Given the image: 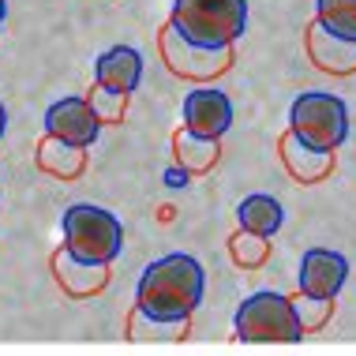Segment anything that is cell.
Wrapping results in <instances>:
<instances>
[{"label":"cell","instance_id":"d6986e66","mask_svg":"<svg viewBox=\"0 0 356 356\" xmlns=\"http://www.w3.org/2000/svg\"><path fill=\"white\" fill-rule=\"evenodd\" d=\"M229 255H233V263L244 266V270H259V266L270 259V236H259V233L240 229V233L229 236Z\"/></svg>","mask_w":356,"mask_h":356},{"label":"cell","instance_id":"ba28073f","mask_svg":"<svg viewBox=\"0 0 356 356\" xmlns=\"http://www.w3.org/2000/svg\"><path fill=\"white\" fill-rule=\"evenodd\" d=\"M233 128V102L218 86H199L184 98V131L203 139H221Z\"/></svg>","mask_w":356,"mask_h":356},{"label":"cell","instance_id":"7a4b0ae2","mask_svg":"<svg viewBox=\"0 0 356 356\" xmlns=\"http://www.w3.org/2000/svg\"><path fill=\"white\" fill-rule=\"evenodd\" d=\"M169 26L207 49L236 45L248 31V0H172Z\"/></svg>","mask_w":356,"mask_h":356},{"label":"cell","instance_id":"6da1fadb","mask_svg":"<svg viewBox=\"0 0 356 356\" xmlns=\"http://www.w3.org/2000/svg\"><path fill=\"white\" fill-rule=\"evenodd\" d=\"M207 270L195 255L172 252L161 255L143 270L136 285V307L147 312L150 319H191L199 304H203Z\"/></svg>","mask_w":356,"mask_h":356},{"label":"cell","instance_id":"e0dca14e","mask_svg":"<svg viewBox=\"0 0 356 356\" xmlns=\"http://www.w3.org/2000/svg\"><path fill=\"white\" fill-rule=\"evenodd\" d=\"M188 330H191V319H150L139 307H131V315H128L131 341H180V338H188Z\"/></svg>","mask_w":356,"mask_h":356},{"label":"cell","instance_id":"2e32d148","mask_svg":"<svg viewBox=\"0 0 356 356\" xmlns=\"http://www.w3.org/2000/svg\"><path fill=\"white\" fill-rule=\"evenodd\" d=\"M172 154H177V165H184L188 172H210L221 154V139H203L180 128L172 136Z\"/></svg>","mask_w":356,"mask_h":356},{"label":"cell","instance_id":"8992f818","mask_svg":"<svg viewBox=\"0 0 356 356\" xmlns=\"http://www.w3.org/2000/svg\"><path fill=\"white\" fill-rule=\"evenodd\" d=\"M158 45H161V60L169 64V72L180 75V79H191V83L218 79V75H225L229 68H233V60H236L233 45L207 49V45H195V42H188V38H180L169 23L161 26Z\"/></svg>","mask_w":356,"mask_h":356},{"label":"cell","instance_id":"4fadbf2b","mask_svg":"<svg viewBox=\"0 0 356 356\" xmlns=\"http://www.w3.org/2000/svg\"><path fill=\"white\" fill-rule=\"evenodd\" d=\"M277 154H282L285 169L293 180H300V184H319L334 172V150H315L300 143L293 136V131H285L282 143H277Z\"/></svg>","mask_w":356,"mask_h":356},{"label":"cell","instance_id":"277c9868","mask_svg":"<svg viewBox=\"0 0 356 356\" xmlns=\"http://www.w3.org/2000/svg\"><path fill=\"white\" fill-rule=\"evenodd\" d=\"M289 131L315 150H338L349 139V109L338 94L307 90L289 109Z\"/></svg>","mask_w":356,"mask_h":356},{"label":"cell","instance_id":"603a6c76","mask_svg":"<svg viewBox=\"0 0 356 356\" xmlns=\"http://www.w3.org/2000/svg\"><path fill=\"white\" fill-rule=\"evenodd\" d=\"M4 131H8V113H4V102H0V139H4Z\"/></svg>","mask_w":356,"mask_h":356},{"label":"cell","instance_id":"5b68a950","mask_svg":"<svg viewBox=\"0 0 356 356\" xmlns=\"http://www.w3.org/2000/svg\"><path fill=\"white\" fill-rule=\"evenodd\" d=\"M236 338L240 341H300L304 326L296 304L282 293H252L236 307Z\"/></svg>","mask_w":356,"mask_h":356},{"label":"cell","instance_id":"44dd1931","mask_svg":"<svg viewBox=\"0 0 356 356\" xmlns=\"http://www.w3.org/2000/svg\"><path fill=\"white\" fill-rule=\"evenodd\" d=\"M293 304H296V315H300L304 334L323 330V326L330 323V315H334V300H323V296H304L300 293V300H293Z\"/></svg>","mask_w":356,"mask_h":356},{"label":"cell","instance_id":"30bf717a","mask_svg":"<svg viewBox=\"0 0 356 356\" xmlns=\"http://www.w3.org/2000/svg\"><path fill=\"white\" fill-rule=\"evenodd\" d=\"M304 45H307V60L319 72H326V75H353L356 72V42L330 34L319 19L307 26Z\"/></svg>","mask_w":356,"mask_h":356},{"label":"cell","instance_id":"7c38bea8","mask_svg":"<svg viewBox=\"0 0 356 356\" xmlns=\"http://www.w3.org/2000/svg\"><path fill=\"white\" fill-rule=\"evenodd\" d=\"M94 83L105 86V90L117 94H136V86L143 83V53L131 49V45H113L105 49L98 60H94Z\"/></svg>","mask_w":356,"mask_h":356},{"label":"cell","instance_id":"9a60e30c","mask_svg":"<svg viewBox=\"0 0 356 356\" xmlns=\"http://www.w3.org/2000/svg\"><path fill=\"white\" fill-rule=\"evenodd\" d=\"M236 221H240V229H248V233L274 236L277 229L285 225V207L277 203L274 195H263V191H255V195H248L244 203L236 207Z\"/></svg>","mask_w":356,"mask_h":356},{"label":"cell","instance_id":"5bb4252c","mask_svg":"<svg viewBox=\"0 0 356 356\" xmlns=\"http://www.w3.org/2000/svg\"><path fill=\"white\" fill-rule=\"evenodd\" d=\"M34 161H38V169L49 172V177H56V180H75L86 169V150L72 147V143H64L56 136H45L42 143H38Z\"/></svg>","mask_w":356,"mask_h":356},{"label":"cell","instance_id":"7402d4cb","mask_svg":"<svg viewBox=\"0 0 356 356\" xmlns=\"http://www.w3.org/2000/svg\"><path fill=\"white\" fill-rule=\"evenodd\" d=\"M188 177H191V172H188L184 165H177V169H169V172H165V180H169L172 188H184V184H188Z\"/></svg>","mask_w":356,"mask_h":356},{"label":"cell","instance_id":"ffe728a7","mask_svg":"<svg viewBox=\"0 0 356 356\" xmlns=\"http://www.w3.org/2000/svg\"><path fill=\"white\" fill-rule=\"evenodd\" d=\"M86 102H90V109L98 113L102 124H120L124 113H128V94H117V90H105V86L94 83L90 90H86Z\"/></svg>","mask_w":356,"mask_h":356},{"label":"cell","instance_id":"cb8c5ba5","mask_svg":"<svg viewBox=\"0 0 356 356\" xmlns=\"http://www.w3.org/2000/svg\"><path fill=\"white\" fill-rule=\"evenodd\" d=\"M4 15H8V0H0V23H4Z\"/></svg>","mask_w":356,"mask_h":356},{"label":"cell","instance_id":"9c48e42d","mask_svg":"<svg viewBox=\"0 0 356 356\" xmlns=\"http://www.w3.org/2000/svg\"><path fill=\"white\" fill-rule=\"evenodd\" d=\"M349 282V259L330 248H312L300 259V293L304 296H323L338 300V293Z\"/></svg>","mask_w":356,"mask_h":356},{"label":"cell","instance_id":"8fae6325","mask_svg":"<svg viewBox=\"0 0 356 356\" xmlns=\"http://www.w3.org/2000/svg\"><path fill=\"white\" fill-rule=\"evenodd\" d=\"M53 277L72 300H86V296H98L109 285V263H83V259L60 252L53 255Z\"/></svg>","mask_w":356,"mask_h":356},{"label":"cell","instance_id":"3957f363","mask_svg":"<svg viewBox=\"0 0 356 356\" xmlns=\"http://www.w3.org/2000/svg\"><path fill=\"white\" fill-rule=\"evenodd\" d=\"M64 252L83 263H113L124 248V225L117 214L94 203H75L60 218Z\"/></svg>","mask_w":356,"mask_h":356},{"label":"cell","instance_id":"52a82bcc","mask_svg":"<svg viewBox=\"0 0 356 356\" xmlns=\"http://www.w3.org/2000/svg\"><path fill=\"white\" fill-rule=\"evenodd\" d=\"M98 131H102V120L86 98H60L45 109V136H56L86 150L98 143Z\"/></svg>","mask_w":356,"mask_h":356},{"label":"cell","instance_id":"ac0fdd59","mask_svg":"<svg viewBox=\"0 0 356 356\" xmlns=\"http://www.w3.org/2000/svg\"><path fill=\"white\" fill-rule=\"evenodd\" d=\"M315 19L330 34L356 42V0H315Z\"/></svg>","mask_w":356,"mask_h":356}]
</instances>
